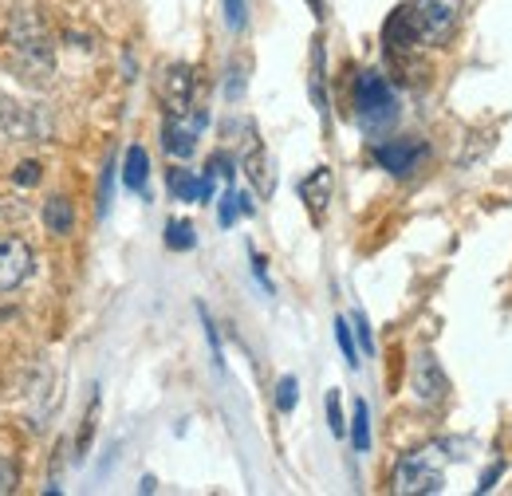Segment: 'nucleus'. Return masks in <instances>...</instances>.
I'll use <instances>...</instances> for the list:
<instances>
[{"instance_id":"f03ea898","label":"nucleus","mask_w":512,"mask_h":496,"mask_svg":"<svg viewBox=\"0 0 512 496\" xmlns=\"http://www.w3.org/2000/svg\"><path fill=\"white\" fill-rule=\"evenodd\" d=\"M8 48L16 67L32 79V83H48L56 71V44H52V28L44 24V16L36 8H20L8 16Z\"/></svg>"},{"instance_id":"bb28decb","label":"nucleus","mask_w":512,"mask_h":496,"mask_svg":"<svg viewBox=\"0 0 512 496\" xmlns=\"http://www.w3.org/2000/svg\"><path fill=\"white\" fill-rule=\"evenodd\" d=\"M12 182H16V186H36V182H40V162H20V166L12 170Z\"/></svg>"},{"instance_id":"c85d7f7f","label":"nucleus","mask_w":512,"mask_h":496,"mask_svg":"<svg viewBox=\"0 0 512 496\" xmlns=\"http://www.w3.org/2000/svg\"><path fill=\"white\" fill-rule=\"evenodd\" d=\"M111 182H115V166L103 170V182H99V217H107V205H111Z\"/></svg>"},{"instance_id":"20e7f679","label":"nucleus","mask_w":512,"mask_h":496,"mask_svg":"<svg viewBox=\"0 0 512 496\" xmlns=\"http://www.w3.org/2000/svg\"><path fill=\"white\" fill-rule=\"evenodd\" d=\"M355 115H359V126L371 130V134L398 119V95H394L386 75L359 71V79H355Z\"/></svg>"},{"instance_id":"2f4dec72","label":"nucleus","mask_w":512,"mask_h":496,"mask_svg":"<svg viewBox=\"0 0 512 496\" xmlns=\"http://www.w3.org/2000/svg\"><path fill=\"white\" fill-rule=\"evenodd\" d=\"M237 209H241V213H245V217H253V213H256L253 197H249V193H237Z\"/></svg>"},{"instance_id":"9b49d317","label":"nucleus","mask_w":512,"mask_h":496,"mask_svg":"<svg viewBox=\"0 0 512 496\" xmlns=\"http://www.w3.org/2000/svg\"><path fill=\"white\" fill-rule=\"evenodd\" d=\"M241 170H245V178H249V186L260 193V197H272V166H268V150H264V142L256 138V126H249V134H245V150H241Z\"/></svg>"},{"instance_id":"473e14b6","label":"nucleus","mask_w":512,"mask_h":496,"mask_svg":"<svg viewBox=\"0 0 512 496\" xmlns=\"http://www.w3.org/2000/svg\"><path fill=\"white\" fill-rule=\"evenodd\" d=\"M312 4V12H316V20H323V0H308Z\"/></svg>"},{"instance_id":"6ab92c4d","label":"nucleus","mask_w":512,"mask_h":496,"mask_svg":"<svg viewBox=\"0 0 512 496\" xmlns=\"http://www.w3.org/2000/svg\"><path fill=\"white\" fill-rule=\"evenodd\" d=\"M312 103H316V111H320L323 119H327V95H323V48H320V40H316V48H312Z\"/></svg>"},{"instance_id":"2eb2a0df","label":"nucleus","mask_w":512,"mask_h":496,"mask_svg":"<svg viewBox=\"0 0 512 496\" xmlns=\"http://www.w3.org/2000/svg\"><path fill=\"white\" fill-rule=\"evenodd\" d=\"M351 445L355 453H367L371 449V406L359 398L355 402V418H351Z\"/></svg>"},{"instance_id":"412c9836","label":"nucleus","mask_w":512,"mask_h":496,"mask_svg":"<svg viewBox=\"0 0 512 496\" xmlns=\"http://www.w3.org/2000/svg\"><path fill=\"white\" fill-rule=\"evenodd\" d=\"M296 398H300V382H296L292 374H284L280 386H276V410H280V414H292V410H296Z\"/></svg>"},{"instance_id":"5701e85b","label":"nucleus","mask_w":512,"mask_h":496,"mask_svg":"<svg viewBox=\"0 0 512 496\" xmlns=\"http://www.w3.org/2000/svg\"><path fill=\"white\" fill-rule=\"evenodd\" d=\"M327 426H331V434H335V437L347 434V422H343V406H339V390H331V394H327Z\"/></svg>"},{"instance_id":"c756f323","label":"nucleus","mask_w":512,"mask_h":496,"mask_svg":"<svg viewBox=\"0 0 512 496\" xmlns=\"http://www.w3.org/2000/svg\"><path fill=\"white\" fill-rule=\"evenodd\" d=\"M225 95H229V99H241V95H245V75H241V67H237V63L229 67V83H225Z\"/></svg>"},{"instance_id":"f8f14e48","label":"nucleus","mask_w":512,"mask_h":496,"mask_svg":"<svg viewBox=\"0 0 512 496\" xmlns=\"http://www.w3.org/2000/svg\"><path fill=\"white\" fill-rule=\"evenodd\" d=\"M331 193H335V174L327 166H316L304 182H300V201L308 205V217L323 225L327 221V205H331Z\"/></svg>"},{"instance_id":"39448f33","label":"nucleus","mask_w":512,"mask_h":496,"mask_svg":"<svg viewBox=\"0 0 512 496\" xmlns=\"http://www.w3.org/2000/svg\"><path fill=\"white\" fill-rule=\"evenodd\" d=\"M209 123V111L205 107H190L186 115H166L162 123V146L170 158H190L197 150V134Z\"/></svg>"},{"instance_id":"6e6552de","label":"nucleus","mask_w":512,"mask_h":496,"mask_svg":"<svg viewBox=\"0 0 512 496\" xmlns=\"http://www.w3.org/2000/svg\"><path fill=\"white\" fill-rule=\"evenodd\" d=\"M426 154H430V146L418 142V138H390V142L375 146V162L394 178H410L426 162Z\"/></svg>"},{"instance_id":"393cba45","label":"nucleus","mask_w":512,"mask_h":496,"mask_svg":"<svg viewBox=\"0 0 512 496\" xmlns=\"http://www.w3.org/2000/svg\"><path fill=\"white\" fill-rule=\"evenodd\" d=\"M205 174H209L213 182H229V178H233V162H229V154H213L209 166H205Z\"/></svg>"},{"instance_id":"f257e3e1","label":"nucleus","mask_w":512,"mask_h":496,"mask_svg":"<svg viewBox=\"0 0 512 496\" xmlns=\"http://www.w3.org/2000/svg\"><path fill=\"white\" fill-rule=\"evenodd\" d=\"M461 12H465V0H410L390 12L383 44L390 48V56H406L414 48H442L453 40Z\"/></svg>"},{"instance_id":"1a4fd4ad","label":"nucleus","mask_w":512,"mask_h":496,"mask_svg":"<svg viewBox=\"0 0 512 496\" xmlns=\"http://www.w3.org/2000/svg\"><path fill=\"white\" fill-rule=\"evenodd\" d=\"M32 276V248L24 237H0V292H16Z\"/></svg>"},{"instance_id":"423d86ee","label":"nucleus","mask_w":512,"mask_h":496,"mask_svg":"<svg viewBox=\"0 0 512 496\" xmlns=\"http://www.w3.org/2000/svg\"><path fill=\"white\" fill-rule=\"evenodd\" d=\"M0 130L16 142H32V138H44L52 130V119L40 107H28V103H16V99L0 95Z\"/></svg>"},{"instance_id":"0eeeda50","label":"nucleus","mask_w":512,"mask_h":496,"mask_svg":"<svg viewBox=\"0 0 512 496\" xmlns=\"http://www.w3.org/2000/svg\"><path fill=\"white\" fill-rule=\"evenodd\" d=\"M410 390L422 406H442L449 394V378L442 371V363L430 355V351H418L414 355V367H410Z\"/></svg>"},{"instance_id":"4468645a","label":"nucleus","mask_w":512,"mask_h":496,"mask_svg":"<svg viewBox=\"0 0 512 496\" xmlns=\"http://www.w3.org/2000/svg\"><path fill=\"white\" fill-rule=\"evenodd\" d=\"M146 178H150V154L142 146H130L127 150V162H123V186L142 193L146 189Z\"/></svg>"},{"instance_id":"a878e982","label":"nucleus","mask_w":512,"mask_h":496,"mask_svg":"<svg viewBox=\"0 0 512 496\" xmlns=\"http://www.w3.org/2000/svg\"><path fill=\"white\" fill-rule=\"evenodd\" d=\"M16 485H20V469H16V461L0 457V496L16 493Z\"/></svg>"},{"instance_id":"9d476101","label":"nucleus","mask_w":512,"mask_h":496,"mask_svg":"<svg viewBox=\"0 0 512 496\" xmlns=\"http://www.w3.org/2000/svg\"><path fill=\"white\" fill-rule=\"evenodd\" d=\"M193 87H197V75H193L190 63H170L166 67V79H162V107H166V115H186L190 111Z\"/></svg>"},{"instance_id":"b1692460","label":"nucleus","mask_w":512,"mask_h":496,"mask_svg":"<svg viewBox=\"0 0 512 496\" xmlns=\"http://www.w3.org/2000/svg\"><path fill=\"white\" fill-rule=\"evenodd\" d=\"M351 331H355L359 347H363L367 355H375V335H371V323H367V315H363V311H355V319H351Z\"/></svg>"},{"instance_id":"7ed1b4c3","label":"nucleus","mask_w":512,"mask_h":496,"mask_svg":"<svg viewBox=\"0 0 512 496\" xmlns=\"http://www.w3.org/2000/svg\"><path fill=\"white\" fill-rule=\"evenodd\" d=\"M446 449L442 445H422L414 453H406L394 465V493L402 496H422V493H442L446 489Z\"/></svg>"},{"instance_id":"a211bd4d","label":"nucleus","mask_w":512,"mask_h":496,"mask_svg":"<svg viewBox=\"0 0 512 496\" xmlns=\"http://www.w3.org/2000/svg\"><path fill=\"white\" fill-rule=\"evenodd\" d=\"M335 343H339V351H343V359H347V367L355 371L359 367V347H355V331H351V319H335Z\"/></svg>"},{"instance_id":"f3484780","label":"nucleus","mask_w":512,"mask_h":496,"mask_svg":"<svg viewBox=\"0 0 512 496\" xmlns=\"http://www.w3.org/2000/svg\"><path fill=\"white\" fill-rule=\"evenodd\" d=\"M170 193L178 201H201V178H193L190 170H170Z\"/></svg>"},{"instance_id":"4be33fe9","label":"nucleus","mask_w":512,"mask_h":496,"mask_svg":"<svg viewBox=\"0 0 512 496\" xmlns=\"http://www.w3.org/2000/svg\"><path fill=\"white\" fill-rule=\"evenodd\" d=\"M221 8H225L229 32H245V24H249V0H221Z\"/></svg>"},{"instance_id":"cd10ccee","label":"nucleus","mask_w":512,"mask_h":496,"mask_svg":"<svg viewBox=\"0 0 512 496\" xmlns=\"http://www.w3.org/2000/svg\"><path fill=\"white\" fill-rule=\"evenodd\" d=\"M237 213H241V209H237V189H225V197H221V225L229 229V225L237 221Z\"/></svg>"},{"instance_id":"dca6fc26","label":"nucleus","mask_w":512,"mask_h":496,"mask_svg":"<svg viewBox=\"0 0 512 496\" xmlns=\"http://www.w3.org/2000/svg\"><path fill=\"white\" fill-rule=\"evenodd\" d=\"M99 430V390L91 394V402H87V414H83V430L75 437V457H87V449H91V437Z\"/></svg>"},{"instance_id":"7c9ffc66","label":"nucleus","mask_w":512,"mask_h":496,"mask_svg":"<svg viewBox=\"0 0 512 496\" xmlns=\"http://www.w3.org/2000/svg\"><path fill=\"white\" fill-rule=\"evenodd\" d=\"M501 473H505V461L489 465V469H485V477H481V485H477V493H489V489L497 485V477H501Z\"/></svg>"},{"instance_id":"ddd939ff","label":"nucleus","mask_w":512,"mask_h":496,"mask_svg":"<svg viewBox=\"0 0 512 496\" xmlns=\"http://www.w3.org/2000/svg\"><path fill=\"white\" fill-rule=\"evenodd\" d=\"M44 225H48V233H56V237H67V233L75 229V209H71V201H67L64 193H56V197L44 201Z\"/></svg>"},{"instance_id":"aec40b11","label":"nucleus","mask_w":512,"mask_h":496,"mask_svg":"<svg viewBox=\"0 0 512 496\" xmlns=\"http://www.w3.org/2000/svg\"><path fill=\"white\" fill-rule=\"evenodd\" d=\"M193 245H197V237H193L190 221H170V225H166V248H174V252H190Z\"/></svg>"}]
</instances>
